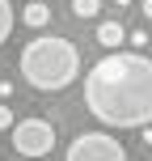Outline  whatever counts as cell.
<instances>
[{"mask_svg":"<svg viewBox=\"0 0 152 161\" xmlns=\"http://www.w3.org/2000/svg\"><path fill=\"white\" fill-rule=\"evenodd\" d=\"M85 106L102 127L152 123V59L139 51H106L85 72Z\"/></svg>","mask_w":152,"mask_h":161,"instance_id":"6da1fadb","label":"cell"},{"mask_svg":"<svg viewBox=\"0 0 152 161\" xmlns=\"http://www.w3.org/2000/svg\"><path fill=\"white\" fill-rule=\"evenodd\" d=\"M17 72L42 93H64L68 85L80 76V51L64 34H38L21 47L17 55Z\"/></svg>","mask_w":152,"mask_h":161,"instance_id":"7a4b0ae2","label":"cell"},{"mask_svg":"<svg viewBox=\"0 0 152 161\" xmlns=\"http://www.w3.org/2000/svg\"><path fill=\"white\" fill-rule=\"evenodd\" d=\"M8 131H13V148H17L25 161H42L51 148H55V127H51L47 119H38V114L13 123Z\"/></svg>","mask_w":152,"mask_h":161,"instance_id":"3957f363","label":"cell"},{"mask_svg":"<svg viewBox=\"0 0 152 161\" xmlns=\"http://www.w3.org/2000/svg\"><path fill=\"white\" fill-rule=\"evenodd\" d=\"M64 161H127V148L110 131H80L72 144H68Z\"/></svg>","mask_w":152,"mask_h":161,"instance_id":"277c9868","label":"cell"},{"mask_svg":"<svg viewBox=\"0 0 152 161\" xmlns=\"http://www.w3.org/2000/svg\"><path fill=\"white\" fill-rule=\"evenodd\" d=\"M21 21L30 25V30H47V25H51V4H42V0H30V4L21 8Z\"/></svg>","mask_w":152,"mask_h":161,"instance_id":"5b68a950","label":"cell"},{"mask_svg":"<svg viewBox=\"0 0 152 161\" xmlns=\"http://www.w3.org/2000/svg\"><path fill=\"white\" fill-rule=\"evenodd\" d=\"M97 42L110 47V51H118L123 42H127V30H123L118 21H102V25H97Z\"/></svg>","mask_w":152,"mask_h":161,"instance_id":"8992f818","label":"cell"},{"mask_svg":"<svg viewBox=\"0 0 152 161\" xmlns=\"http://www.w3.org/2000/svg\"><path fill=\"white\" fill-rule=\"evenodd\" d=\"M13 21H17L13 4H8V0H0V47H4V42H8V34H13Z\"/></svg>","mask_w":152,"mask_h":161,"instance_id":"52a82bcc","label":"cell"},{"mask_svg":"<svg viewBox=\"0 0 152 161\" xmlns=\"http://www.w3.org/2000/svg\"><path fill=\"white\" fill-rule=\"evenodd\" d=\"M72 13L80 17V21H89V17L102 13V0H72Z\"/></svg>","mask_w":152,"mask_h":161,"instance_id":"ba28073f","label":"cell"},{"mask_svg":"<svg viewBox=\"0 0 152 161\" xmlns=\"http://www.w3.org/2000/svg\"><path fill=\"white\" fill-rule=\"evenodd\" d=\"M8 127H13V110L0 102V131H8Z\"/></svg>","mask_w":152,"mask_h":161,"instance_id":"9c48e42d","label":"cell"},{"mask_svg":"<svg viewBox=\"0 0 152 161\" xmlns=\"http://www.w3.org/2000/svg\"><path fill=\"white\" fill-rule=\"evenodd\" d=\"M131 38V47H148V30H135V34H127Z\"/></svg>","mask_w":152,"mask_h":161,"instance_id":"30bf717a","label":"cell"},{"mask_svg":"<svg viewBox=\"0 0 152 161\" xmlns=\"http://www.w3.org/2000/svg\"><path fill=\"white\" fill-rule=\"evenodd\" d=\"M139 140H144V144L152 148V123H148V127H139Z\"/></svg>","mask_w":152,"mask_h":161,"instance_id":"8fae6325","label":"cell"},{"mask_svg":"<svg viewBox=\"0 0 152 161\" xmlns=\"http://www.w3.org/2000/svg\"><path fill=\"white\" fill-rule=\"evenodd\" d=\"M139 8H144V17L152 21V0H139Z\"/></svg>","mask_w":152,"mask_h":161,"instance_id":"7c38bea8","label":"cell"},{"mask_svg":"<svg viewBox=\"0 0 152 161\" xmlns=\"http://www.w3.org/2000/svg\"><path fill=\"white\" fill-rule=\"evenodd\" d=\"M148 161H152V157H148Z\"/></svg>","mask_w":152,"mask_h":161,"instance_id":"4fadbf2b","label":"cell"}]
</instances>
